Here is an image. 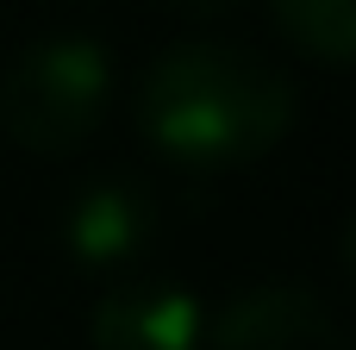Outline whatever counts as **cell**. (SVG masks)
<instances>
[{"mask_svg":"<svg viewBox=\"0 0 356 350\" xmlns=\"http://www.w3.org/2000/svg\"><path fill=\"white\" fill-rule=\"evenodd\" d=\"M131 113L181 169H250L294 132V81L250 44L188 38L144 69Z\"/></svg>","mask_w":356,"mask_h":350,"instance_id":"obj_1","label":"cell"},{"mask_svg":"<svg viewBox=\"0 0 356 350\" xmlns=\"http://www.w3.org/2000/svg\"><path fill=\"white\" fill-rule=\"evenodd\" d=\"M113 100V56L88 31L25 44L0 75V125L31 157H69L94 138Z\"/></svg>","mask_w":356,"mask_h":350,"instance_id":"obj_2","label":"cell"},{"mask_svg":"<svg viewBox=\"0 0 356 350\" xmlns=\"http://www.w3.org/2000/svg\"><path fill=\"white\" fill-rule=\"evenodd\" d=\"M213 350H344V326L313 288L294 282H263L238 288L213 319H207Z\"/></svg>","mask_w":356,"mask_h":350,"instance_id":"obj_3","label":"cell"},{"mask_svg":"<svg viewBox=\"0 0 356 350\" xmlns=\"http://www.w3.org/2000/svg\"><path fill=\"white\" fill-rule=\"evenodd\" d=\"M63 244L81 269H125L156 244V194L131 175H94L63 207Z\"/></svg>","mask_w":356,"mask_h":350,"instance_id":"obj_4","label":"cell"},{"mask_svg":"<svg viewBox=\"0 0 356 350\" xmlns=\"http://www.w3.org/2000/svg\"><path fill=\"white\" fill-rule=\"evenodd\" d=\"M88 344L94 350H200L207 344V307L181 282L138 276V282H119L100 294L94 319H88Z\"/></svg>","mask_w":356,"mask_h":350,"instance_id":"obj_5","label":"cell"},{"mask_svg":"<svg viewBox=\"0 0 356 350\" xmlns=\"http://www.w3.org/2000/svg\"><path fill=\"white\" fill-rule=\"evenodd\" d=\"M269 19L300 56L332 69L356 63V0H269Z\"/></svg>","mask_w":356,"mask_h":350,"instance_id":"obj_6","label":"cell"},{"mask_svg":"<svg viewBox=\"0 0 356 350\" xmlns=\"http://www.w3.org/2000/svg\"><path fill=\"white\" fill-rule=\"evenodd\" d=\"M169 13H181V19H225L238 0H163Z\"/></svg>","mask_w":356,"mask_h":350,"instance_id":"obj_7","label":"cell"},{"mask_svg":"<svg viewBox=\"0 0 356 350\" xmlns=\"http://www.w3.org/2000/svg\"><path fill=\"white\" fill-rule=\"evenodd\" d=\"M338 263H344V276H350V288H356V213L344 219V238H338Z\"/></svg>","mask_w":356,"mask_h":350,"instance_id":"obj_8","label":"cell"}]
</instances>
